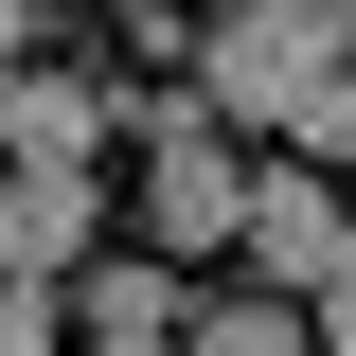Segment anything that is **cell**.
<instances>
[{
	"label": "cell",
	"mask_w": 356,
	"mask_h": 356,
	"mask_svg": "<svg viewBox=\"0 0 356 356\" xmlns=\"http://www.w3.org/2000/svg\"><path fill=\"white\" fill-rule=\"evenodd\" d=\"M339 36H356V18H303V0H214V18H196V107H214V125H303L321 72H339Z\"/></svg>",
	"instance_id": "cell-1"
},
{
	"label": "cell",
	"mask_w": 356,
	"mask_h": 356,
	"mask_svg": "<svg viewBox=\"0 0 356 356\" xmlns=\"http://www.w3.org/2000/svg\"><path fill=\"white\" fill-rule=\"evenodd\" d=\"M143 232H161L178 267L250 232V143H232L214 107H196V89H178V107H143Z\"/></svg>",
	"instance_id": "cell-2"
},
{
	"label": "cell",
	"mask_w": 356,
	"mask_h": 356,
	"mask_svg": "<svg viewBox=\"0 0 356 356\" xmlns=\"http://www.w3.org/2000/svg\"><path fill=\"white\" fill-rule=\"evenodd\" d=\"M339 178L321 161H250V232H232V250H250V285H321V267H339Z\"/></svg>",
	"instance_id": "cell-3"
},
{
	"label": "cell",
	"mask_w": 356,
	"mask_h": 356,
	"mask_svg": "<svg viewBox=\"0 0 356 356\" xmlns=\"http://www.w3.org/2000/svg\"><path fill=\"white\" fill-rule=\"evenodd\" d=\"M0 267H36V285L89 267V178L72 161H0Z\"/></svg>",
	"instance_id": "cell-4"
},
{
	"label": "cell",
	"mask_w": 356,
	"mask_h": 356,
	"mask_svg": "<svg viewBox=\"0 0 356 356\" xmlns=\"http://www.w3.org/2000/svg\"><path fill=\"white\" fill-rule=\"evenodd\" d=\"M125 125H143V107H107L89 72H18V143H0V161H72V178H89Z\"/></svg>",
	"instance_id": "cell-5"
},
{
	"label": "cell",
	"mask_w": 356,
	"mask_h": 356,
	"mask_svg": "<svg viewBox=\"0 0 356 356\" xmlns=\"http://www.w3.org/2000/svg\"><path fill=\"white\" fill-rule=\"evenodd\" d=\"M72 339L89 356H178V267H72Z\"/></svg>",
	"instance_id": "cell-6"
},
{
	"label": "cell",
	"mask_w": 356,
	"mask_h": 356,
	"mask_svg": "<svg viewBox=\"0 0 356 356\" xmlns=\"http://www.w3.org/2000/svg\"><path fill=\"white\" fill-rule=\"evenodd\" d=\"M178 356H321L303 285H232V303H178Z\"/></svg>",
	"instance_id": "cell-7"
},
{
	"label": "cell",
	"mask_w": 356,
	"mask_h": 356,
	"mask_svg": "<svg viewBox=\"0 0 356 356\" xmlns=\"http://www.w3.org/2000/svg\"><path fill=\"white\" fill-rule=\"evenodd\" d=\"M0 356H72V285H36V267H0Z\"/></svg>",
	"instance_id": "cell-8"
},
{
	"label": "cell",
	"mask_w": 356,
	"mask_h": 356,
	"mask_svg": "<svg viewBox=\"0 0 356 356\" xmlns=\"http://www.w3.org/2000/svg\"><path fill=\"white\" fill-rule=\"evenodd\" d=\"M285 143H303V161H356V54H339V72H321V107H303V125H285Z\"/></svg>",
	"instance_id": "cell-9"
},
{
	"label": "cell",
	"mask_w": 356,
	"mask_h": 356,
	"mask_svg": "<svg viewBox=\"0 0 356 356\" xmlns=\"http://www.w3.org/2000/svg\"><path fill=\"white\" fill-rule=\"evenodd\" d=\"M18 36H36V0H0V54H18Z\"/></svg>",
	"instance_id": "cell-10"
},
{
	"label": "cell",
	"mask_w": 356,
	"mask_h": 356,
	"mask_svg": "<svg viewBox=\"0 0 356 356\" xmlns=\"http://www.w3.org/2000/svg\"><path fill=\"white\" fill-rule=\"evenodd\" d=\"M0 143H18V54H0Z\"/></svg>",
	"instance_id": "cell-11"
},
{
	"label": "cell",
	"mask_w": 356,
	"mask_h": 356,
	"mask_svg": "<svg viewBox=\"0 0 356 356\" xmlns=\"http://www.w3.org/2000/svg\"><path fill=\"white\" fill-rule=\"evenodd\" d=\"M303 18H356V0H303Z\"/></svg>",
	"instance_id": "cell-12"
},
{
	"label": "cell",
	"mask_w": 356,
	"mask_h": 356,
	"mask_svg": "<svg viewBox=\"0 0 356 356\" xmlns=\"http://www.w3.org/2000/svg\"><path fill=\"white\" fill-rule=\"evenodd\" d=\"M339 54H356V36H339Z\"/></svg>",
	"instance_id": "cell-13"
},
{
	"label": "cell",
	"mask_w": 356,
	"mask_h": 356,
	"mask_svg": "<svg viewBox=\"0 0 356 356\" xmlns=\"http://www.w3.org/2000/svg\"><path fill=\"white\" fill-rule=\"evenodd\" d=\"M72 356H89V339H72Z\"/></svg>",
	"instance_id": "cell-14"
}]
</instances>
